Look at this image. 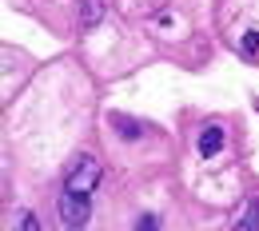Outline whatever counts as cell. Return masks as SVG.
I'll return each mask as SVG.
<instances>
[{"instance_id":"obj_1","label":"cell","mask_w":259,"mask_h":231,"mask_svg":"<svg viewBox=\"0 0 259 231\" xmlns=\"http://www.w3.org/2000/svg\"><path fill=\"white\" fill-rule=\"evenodd\" d=\"M60 223L64 227H84L88 223V196L84 192H68L60 196Z\"/></svg>"},{"instance_id":"obj_2","label":"cell","mask_w":259,"mask_h":231,"mask_svg":"<svg viewBox=\"0 0 259 231\" xmlns=\"http://www.w3.org/2000/svg\"><path fill=\"white\" fill-rule=\"evenodd\" d=\"M96 183H100V164L92 160V156H84L80 164L68 171V192H84V196H88Z\"/></svg>"},{"instance_id":"obj_3","label":"cell","mask_w":259,"mask_h":231,"mask_svg":"<svg viewBox=\"0 0 259 231\" xmlns=\"http://www.w3.org/2000/svg\"><path fill=\"white\" fill-rule=\"evenodd\" d=\"M224 128H215V124H207V128H203V132H199V140H195V148H199V156H203V160H211V156H220V152H224Z\"/></svg>"},{"instance_id":"obj_4","label":"cell","mask_w":259,"mask_h":231,"mask_svg":"<svg viewBox=\"0 0 259 231\" xmlns=\"http://www.w3.org/2000/svg\"><path fill=\"white\" fill-rule=\"evenodd\" d=\"M235 227H239V231H255L259 227V196L247 199V207H243V215L235 219Z\"/></svg>"},{"instance_id":"obj_5","label":"cell","mask_w":259,"mask_h":231,"mask_svg":"<svg viewBox=\"0 0 259 231\" xmlns=\"http://www.w3.org/2000/svg\"><path fill=\"white\" fill-rule=\"evenodd\" d=\"M116 132L124 135V140H136V135H144V128H140V124H132V120H124V116H120V120H116Z\"/></svg>"},{"instance_id":"obj_6","label":"cell","mask_w":259,"mask_h":231,"mask_svg":"<svg viewBox=\"0 0 259 231\" xmlns=\"http://www.w3.org/2000/svg\"><path fill=\"white\" fill-rule=\"evenodd\" d=\"M84 24H88V28H96V24H100V4H96V0L84 4Z\"/></svg>"},{"instance_id":"obj_7","label":"cell","mask_w":259,"mask_h":231,"mask_svg":"<svg viewBox=\"0 0 259 231\" xmlns=\"http://www.w3.org/2000/svg\"><path fill=\"white\" fill-rule=\"evenodd\" d=\"M243 52H247V56H255V52H259V32H247V36H243Z\"/></svg>"},{"instance_id":"obj_8","label":"cell","mask_w":259,"mask_h":231,"mask_svg":"<svg viewBox=\"0 0 259 231\" xmlns=\"http://www.w3.org/2000/svg\"><path fill=\"white\" fill-rule=\"evenodd\" d=\"M136 227H144V231H152V227H160V219H156V215H144V219H136Z\"/></svg>"},{"instance_id":"obj_9","label":"cell","mask_w":259,"mask_h":231,"mask_svg":"<svg viewBox=\"0 0 259 231\" xmlns=\"http://www.w3.org/2000/svg\"><path fill=\"white\" fill-rule=\"evenodd\" d=\"M20 227H24V231H36L40 223H36V215H28V211H24V215H20Z\"/></svg>"}]
</instances>
